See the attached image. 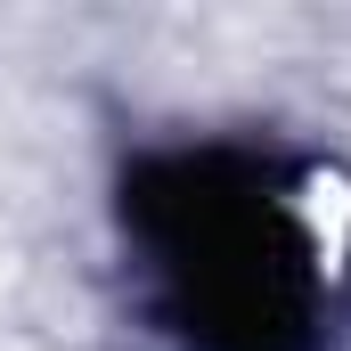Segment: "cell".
Listing matches in <instances>:
<instances>
[{
  "label": "cell",
  "instance_id": "6da1fadb",
  "mask_svg": "<svg viewBox=\"0 0 351 351\" xmlns=\"http://www.w3.org/2000/svg\"><path fill=\"white\" fill-rule=\"evenodd\" d=\"M327 164L278 139H180L114 180L139 302L180 351H327L351 294V237L319 213Z\"/></svg>",
  "mask_w": 351,
  "mask_h": 351
}]
</instances>
